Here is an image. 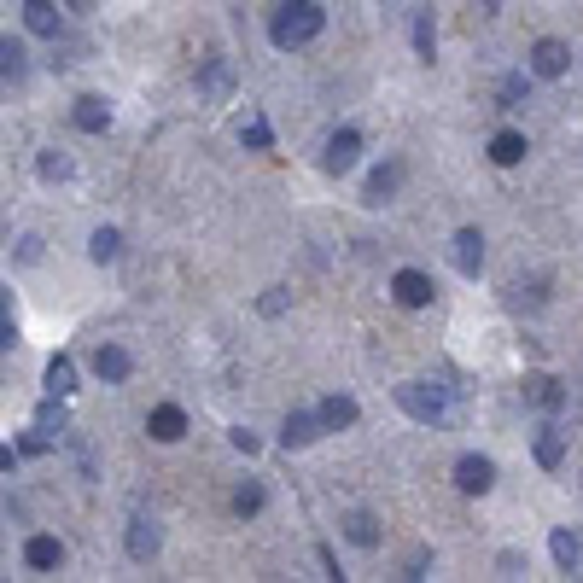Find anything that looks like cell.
<instances>
[{"label": "cell", "instance_id": "obj_1", "mask_svg": "<svg viewBox=\"0 0 583 583\" xmlns=\"http://www.w3.org/2000/svg\"><path fill=\"white\" fill-rule=\"evenodd\" d=\"M321 24H327V12L315 0H286V6H275V18H269V41H275L280 53H292V47H309L321 35Z\"/></svg>", "mask_w": 583, "mask_h": 583}, {"label": "cell", "instance_id": "obj_2", "mask_svg": "<svg viewBox=\"0 0 583 583\" xmlns=\"http://www.w3.org/2000/svg\"><path fill=\"white\" fill-rule=\"evenodd\" d=\"M397 409L409 420H420V426H438L449 414V397H444V385H432V379H403L397 385Z\"/></svg>", "mask_w": 583, "mask_h": 583}, {"label": "cell", "instance_id": "obj_3", "mask_svg": "<svg viewBox=\"0 0 583 583\" xmlns=\"http://www.w3.org/2000/svg\"><path fill=\"white\" fill-rule=\"evenodd\" d=\"M356 158H362V135H356V129H333V135H327V152H321V170L350 175L356 170Z\"/></svg>", "mask_w": 583, "mask_h": 583}, {"label": "cell", "instance_id": "obj_4", "mask_svg": "<svg viewBox=\"0 0 583 583\" xmlns=\"http://www.w3.org/2000/svg\"><path fill=\"white\" fill-rule=\"evenodd\" d=\"M391 298L403 309H426L438 298V286H432V275H420V269H397V275H391Z\"/></svg>", "mask_w": 583, "mask_h": 583}, {"label": "cell", "instance_id": "obj_5", "mask_svg": "<svg viewBox=\"0 0 583 583\" xmlns=\"http://www.w3.org/2000/svg\"><path fill=\"white\" fill-rule=\"evenodd\" d=\"M566 70H572V47H566V41H554V35H543V41L531 47V76L554 82V76H566Z\"/></svg>", "mask_w": 583, "mask_h": 583}, {"label": "cell", "instance_id": "obj_6", "mask_svg": "<svg viewBox=\"0 0 583 583\" xmlns=\"http://www.w3.org/2000/svg\"><path fill=\"white\" fill-rule=\"evenodd\" d=\"M449 263H455L467 280L479 275V269H484V234H479V228H461V234L449 240Z\"/></svg>", "mask_w": 583, "mask_h": 583}, {"label": "cell", "instance_id": "obj_7", "mask_svg": "<svg viewBox=\"0 0 583 583\" xmlns=\"http://www.w3.org/2000/svg\"><path fill=\"white\" fill-rule=\"evenodd\" d=\"M455 484H461L467 496H484V490L496 484V461H490V455H461V461H455Z\"/></svg>", "mask_w": 583, "mask_h": 583}, {"label": "cell", "instance_id": "obj_8", "mask_svg": "<svg viewBox=\"0 0 583 583\" xmlns=\"http://www.w3.org/2000/svg\"><path fill=\"white\" fill-rule=\"evenodd\" d=\"M146 432H152L158 444H181V438H187V414L175 409V403H158V409L146 414Z\"/></svg>", "mask_w": 583, "mask_h": 583}, {"label": "cell", "instance_id": "obj_9", "mask_svg": "<svg viewBox=\"0 0 583 583\" xmlns=\"http://www.w3.org/2000/svg\"><path fill=\"white\" fill-rule=\"evenodd\" d=\"M158 549H164V531H158L146 514H135V519H129V560H140V566H146Z\"/></svg>", "mask_w": 583, "mask_h": 583}, {"label": "cell", "instance_id": "obj_10", "mask_svg": "<svg viewBox=\"0 0 583 583\" xmlns=\"http://www.w3.org/2000/svg\"><path fill=\"white\" fill-rule=\"evenodd\" d=\"M327 426H321V414H286V426H280V444L286 449H309L321 438Z\"/></svg>", "mask_w": 583, "mask_h": 583}, {"label": "cell", "instance_id": "obj_11", "mask_svg": "<svg viewBox=\"0 0 583 583\" xmlns=\"http://www.w3.org/2000/svg\"><path fill=\"white\" fill-rule=\"evenodd\" d=\"M70 117H76V129H82V135H105V129H111V105H105L100 94L76 100V111H70Z\"/></svg>", "mask_w": 583, "mask_h": 583}, {"label": "cell", "instance_id": "obj_12", "mask_svg": "<svg viewBox=\"0 0 583 583\" xmlns=\"http://www.w3.org/2000/svg\"><path fill=\"white\" fill-rule=\"evenodd\" d=\"M129 368H135V362H129V350H123V344H100V350H94V374H100L105 385L129 379Z\"/></svg>", "mask_w": 583, "mask_h": 583}, {"label": "cell", "instance_id": "obj_13", "mask_svg": "<svg viewBox=\"0 0 583 583\" xmlns=\"http://www.w3.org/2000/svg\"><path fill=\"white\" fill-rule=\"evenodd\" d=\"M397 187H403V164H379V170L368 175V193H362V199H368V205H391Z\"/></svg>", "mask_w": 583, "mask_h": 583}, {"label": "cell", "instance_id": "obj_14", "mask_svg": "<svg viewBox=\"0 0 583 583\" xmlns=\"http://www.w3.org/2000/svg\"><path fill=\"white\" fill-rule=\"evenodd\" d=\"M59 24H65V18H59L53 0H24V30L30 35H59Z\"/></svg>", "mask_w": 583, "mask_h": 583}, {"label": "cell", "instance_id": "obj_15", "mask_svg": "<svg viewBox=\"0 0 583 583\" xmlns=\"http://www.w3.org/2000/svg\"><path fill=\"white\" fill-rule=\"evenodd\" d=\"M41 391H47V397H70V391H76V362H70V356H53L47 374H41Z\"/></svg>", "mask_w": 583, "mask_h": 583}, {"label": "cell", "instance_id": "obj_16", "mask_svg": "<svg viewBox=\"0 0 583 583\" xmlns=\"http://www.w3.org/2000/svg\"><path fill=\"white\" fill-rule=\"evenodd\" d=\"M59 560H65L59 537H30V543H24V566H30V572H53Z\"/></svg>", "mask_w": 583, "mask_h": 583}, {"label": "cell", "instance_id": "obj_17", "mask_svg": "<svg viewBox=\"0 0 583 583\" xmlns=\"http://www.w3.org/2000/svg\"><path fill=\"white\" fill-rule=\"evenodd\" d=\"M234 135H240L251 152H269V146H275V135H269V117H263V111H245L240 123H234Z\"/></svg>", "mask_w": 583, "mask_h": 583}, {"label": "cell", "instance_id": "obj_18", "mask_svg": "<svg viewBox=\"0 0 583 583\" xmlns=\"http://www.w3.org/2000/svg\"><path fill=\"white\" fill-rule=\"evenodd\" d=\"M228 88H234V65H228V59H205V76H199V94H205V100H222Z\"/></svg>", "mask_w": 583, "mask_h": 583}, {"label": "cell", "instance_id": "obj_19", "mask_svg": "<svg viewBox=\"0 0 583 583\" xmlns=\"http://www.w3.org/2000/svg\"><path fill=\"white\" fill-rule=\"evenodd\" d=\"M519 158H525V135H519V129H502V135H490V164L514 170Z\"/></svg>", "mask_w": 583, "mask_h": 583}, {"label": "cell", "instance_id": "obj_20", "mask_svg": "<svg viewBox=\"0 0 583 583\" xmlns=\"http://www.w3.org/2000/svg\"><path fill=\"white\" fill-rule=\"evenodd\" d=\"M549 554H554V566H560V572H578V566H583V543L566 531V525L549 537Z\"/></svg>", "mask_w": 583, "mask_h": 583}, {"label": "cell", "instance_id": "obj_21", "mask_svg": "<svg viewBox=\"0 0 583 583\" xmlns=\"http://www.w3.org/2000/svg\"><path fill=\"white\" fill-rule=\"evenodd\" d=\"M315 414H321L327 432H344V426H356V397H327Z\"/></svg>", "mask_w": 583, "mask_h": 583}, {"label": "cell", "instance_id": "obj_22", "mask_svg": "<svg viewBox=\"0 0 583 583\" xmlns=\"http://www.w3.org/2000/svg\"><path fill=\"white\" fill-rule=\"evenodd\" d=\"M525 397H531L537 409H560V403H566L560 379H549V374H531V379H525Z\"/></svg>", "mask_w": 583, "mask_h": 583}, {"label": "cell", "instance_id": "obj_23", "mask_svg": "<svg viewBox=\"0 0 583 583\" xmlns=\"http://www.w3.org/2000/svg\"><path fill=\"white\" fill-rule=\"evenodd\" d=\"M344 537H350L356 549H374V543H379V519L362 514V508H356V514H344Z\"/></svg>", "mask_w": 583, "mask_h": 583}, {"label": "cell", "instance_id": "obj_24", "mask_svg": "<svg viewBox=\"0 0 583 583\" xmlns=\"http://www.w3.org/2000/svg\"><path fill=\"white\" fill-rule=\"evenodd\" d=\"M560 461H566V432H554V426H543V432H537V467H560Z\"/></svg>", "mask_w": 583, "mask_h": 583}, {"label": "cell", "instance_id": "obj_25", "mask_svg": "<svg viewBox=\"0 0 583 583\" xmlns=\"http://www.w3.org/2000/svg\"><path fill=\"white\" fill-rule=\"evenodd\" d=\"M117 251H123V234H117V228H94L88 257H94V263H117Z\"/></svg>", "mask_w": 583, "mask_h": 583}, {"label": "cell", "instance_id": "obj_26", "mask_svg": "<svg viewBox=\"0 0 583 583\" xmlns=\"http://www.w3.org/2000/svg\"><path fill=\"white\" fill-rule=\"evenodd\" d=\"M414 53L432 65V53H438V24H432V12H420L414 18Z\"/></svg>", "mask_w": 583, "mask_h": 583}, {"label": "cell", "instance_id": "obj_27", "mask_svg": "<svg viewBox=\"0 0 583 583\" xmlns=\"http://www.w3.org/2000/svg\"><path fill=\"white\" fill-rule=\"evenodd\" d=\"M24 70H30V53L12 35H0V76H24Z\"/></svg>", "mask_w": 583, "mask_h": 583}, {"label": "cell", "instance_id": "obj_28", "mask_svg": "<svg viewBox=\"0 0 583 583\" xmlns=\"http://www.w3.org/2000/svg\"><path fill=\"white\" fill-rule=\"evenodd\" d=\"M234 514H263V484H240L234 490Z\"/></svg>", "mask_w": 583, "mask_h": 583}, {"label": "cell", "instance_id": "obj_29", "mask_svg": "<svg viewBox=\"0 0 583 583\" xmlns=\"http://www.w3.org/2000/svg\"><path fill=\"white\" fill-rule=\"evenodd\" d=\"M41 181H70V158L65 152H41Z\"/></svg>", "mask_w": 583, "mask_h": 583}, {"label": "cell", "instance_id": "obj_30", "mask_svg": "<svg viewBox=\"0 0 583 583\" xmlns=\"http://www.w3.org/2000/svg\"><path fill=\"white\" fill-rule=\"evenodd\" d=\"M286 304H292V298H286V286H269V292L257 298V309H263L269 321H275V315H286Z\"/></svg>", "mask_w": 583, "mask_h": 583}, {"label": "cell", "instance_id": "obj_31", "mask_svg": "<svg viewBox=\"0 0 583 583\" xmlns=\"http://www.w3.org/2000/svg\"><path fill=\"white\" fill-rule=\"evenodd\" d=\"M35 426H41V432H53V426H65V414H59V397H53V403H41V414H35Z\"/></svg>", "mask_w": 583, "mask_h": 583}, {"label": "cell", "instance_id": "obj_32", "mask_svg": "<svg viewBox=\"0 0 583 583\" xmlns=\"http://www.w3.org/2000/svg\"><path fill=\"white\" fill-rule=\"evenodd\" d=\"M525 88H531L525 76H508V82H502V105H519L525 100Z\"/></svg>", "mask_w": 583, "mask_h": 583}, {"label": "cell", "instance_id": "obj_33", "mask_svg": "<svg viewBox=\"0 0 583 583\" xmlns=\"http://www.w3.org/2000/svg\"><path fill=\"white\" fill-rule=\"evenodd\" d=\"M228 444L245 449V455H257V432H251V426H234V432H228Z\"/></svg>", "mask_w": 583, "mask_h": 583}, {"label": "cell", "instance_id": "obj_34", "mask_svg": "<svg viewBox=\"0 0 583 583\" xmlns=\"http://www.w3.org/2000/svg\"><path fill=\"white\" fill-rule=\"evenodd\" d=\"M18 344V327H12V315H0V350H12Z\"/></svg>", "mask_w": 583, "mask_h": 583}, {"label": "cell", "instance_id": "obj_35", "mask_svg": "<svg viewBox=\"0 0 583 583\" xmlns=\"http://www.w3.org/2000/svg\"><path fill=\"white\" fill-rule=\"evenodd\" d=\"M473 6H479L484 18H490V12H496V6H502V0H473Z\"/></svg>", "mask_w": 583, "mask_h": 583}, {"label": "cell", "instance_id": "obj_36", "mask_svg": "<svg viewBox=\"0 0 583 583\" xmlns=\"http://www.w3.org/2000/svg\"><path fill=\"white\" fill-rule=\"evenodd\" d=\"M0 315H12V304H6V292H0Z\"/></svg>", "mask_w": 583, "mask_h": 583}]
</instances>
